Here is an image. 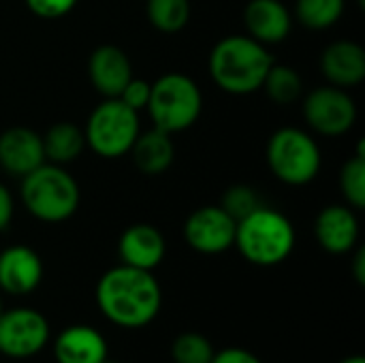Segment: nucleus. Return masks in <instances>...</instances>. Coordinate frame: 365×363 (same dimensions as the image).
Wrapping results in <instances>:
<instances>
[{
  "label": "nucleus",
  "mask_w": 365,
  "mask_h": 363,
  "mask_svg": "<svg viewBox=\"0 0 365 363\" xmlns=\"http://www.w3.org/2000/svg\"><path fill=\"white\" fill-rule=\"evenodd\" d=\"M101 315L122 329L148 327L163 308V289L154 272L120 263L107 270L96 285Z\"/></svg>",
  "instance_id": "1"
},
{
  "label": "nucleus",
  "mask_w": 365,
  "mask_h": 363,
  "mask_svg": "<svg viewBox=\"0 0 365 363\" xmlns=\"http://www.w3.org/2000/svg\"><path fill=\"white\" fill-rule=\"evenodd\" d=\"M274 64L267 45L246 34L220 39L210 51V75L214 83L229 94H252L261 90L269 66Z\"/></svg>",
  "instance_id": "2"
},
{
  "label": "nucleus",
  "mask_w": 365,
  "mask_h": 363,
  "mask_svg": "<svg viewBox=\"0 0 365 363\" xmlns=\"http://www.w3.org/2000/svg\"><path fill=\"white\" fill-rule=\"evenodd\" d=\"M233 246L248 263L274 267L291 257L295 248V229L282 212L261 205L237 220Z\"/></svg>",
  "instance_id": "3"
},
{
  "label": "nucleus",
  "mask_w": 365,
  "mask_h": 363,
  "mask_svg": "<svg viewBox=\"0 0 365 363\" xmlns=\"http://www.w3.org/2000/svg\"><path fill=\"white\" fill-rule=\"evenodd\" d=\"M79 199V184L62 165L43 163L21 178V201L36 220L64 223L77 212Z\"/></svg>",
  "instance_id": "4"
},
{
  "label": "nucleus",
  "mask_w": 365,
  "mask_h": 363,
  "mask_svg": "<svg viewBox=\"0 0 365 363\" xmlns=\"http://www.w3.org/2000/svg\"><path fill=\"white\" fill-rule=\"evenodd\" d=\"M203 109V94L195 79L184 73H167L150 83V101L145 111L154 128L169 135L190 128Z\"/></svg>",
  "instance_id": "5"
},
{
  "label": "nucleus",
  "mask_w": 365,
  "mask_h": 363,
  "mask_svg": "<svg viewBox=\"0 0 365 363\" xmlns=\"http://www.w3.org/2000/svg\"><path fill=\"white\" fill-rule=\"evenodd\" d=\"M321 163L319 143L302 128H278L267 141V165L272 173L289 186L310 184L319 175Z\"/></svg>",
  "instance_id": "6"
},
{
  "label": "nucleus",
  "mask_w": 365,
  "mask_h": 363,
  "mask_svg": "<svg viewBox=\"0 0 365 363\" xmlns=\"http://www.w3.org/2000/svg\"><path fill=\"white\" fill-rule=\"evenodd\" d=\"M139 133V113L120 98H105L98 103L83 128L86 145L101 158H120L128 154Z\"/></svg>",
  "instance_id": "7"
},
{
  "label": "nucleus",
  "mask_w": 365,
  "mask_h": 363,
  "mask_svg": "<svg viewBox=\"0 0 365 363\" xmlns=\"http://www.w3.org/2000/svg\"><path fill=\"white\" fill-rule=\"evenodd\" d=\"M47 319L34 308H11L0 315V355L6 359L36 357L49 342Z\"/></svg>",
  "instance_id": "8"
},
{
  "label": "nucleus",
  "mask_w": 365,
  "mask_h": 363,
  "mask_svg": "<svg viewBox=\"0 0 365 363\" xmlns=\"http://www.w3.org/2000/svg\"><path fill=\"white\" fill-rule=\"evenodd\" d=\"M304 118L308 126L325 137H340L357 122V105L353 96L338 86H321L304 101Z\"/></svg>",
  "instance_id": "9"
},
{
  "label": "nucleus",
  "mask_w": 365,
  "mask_h": 363,
  "mask_svg": "<svg viewBox=\"0 0 365 363\" xmlns=\"http://www.w3.org/2000/svg\"><path fill=\"white\" fill-rule=\"evenodd\" d=\"M235 220L220 205H203L184 223V240L199 255H222L233 248Z\"/></svg>",
  "instance_id": "10"
},
{
  "label": "nucleus",
  "mask_w": 365,
  "mask_h": 363,
  "mask_svg": "<svg viewBox=\"0 0 365 363\" xmlns=\"http://www.w3.org/2000/svg\"><path fill=\"white\" fill-rule=\"evenodd\" d=\"M43 163L47 160L38 133L26 126H11L0 133V167L6 173L24 178Z\"/></svg>",
  "instance_id": "11"
},
{
  "label": "nucleus",
  "mask_w": 365,
  "mask_h": 363,
  "mask_svg": "<svg viewBox=\"0 0 365 363\" xmlns=\"http://www.w3.org/2000/svg\"><path fill=\"white\" fill-rule=\"evenodd\" d=\"M43 280V261L30 246H9L0 252V291L28 295Z\"/></svg>",
  "instance_id": "12"
},
{
  "label": "nucleus",
  "mask_w": 365,
  "mask_h": 363,
  "mask_svg": "<svg viewBox=\"0 0 365 363\" xmlns=\"http://www.w3.org/2000/svg\"><path fill=\"white\" fill-rule=\"evenodd\" d=\"M314 235L329 255H346L357 246L359 220L349 205H327L314 220Z\"/></svg>",
  "instance_id": "13"
},
{
  "label": "nucleus",
  "mask_w": 365,
  "mask_h": 363,
  "mask_svg": "<svg viewBox=\"0 0 365 363\" xmlns=\"http://www.w3.org/2000/svg\"><path fill=\"white\" fill-rule=\"evenodd\" d=\"M88 75L98 94L105 98H118L124 86L133 79V64L124 49L101 45L90 53Z\"/></svg>",
  "instance_id": "14"
},
{
  "label": "nucleus",
  "mask_w": 365,
  "mask_h": 363,
  "mask_svg": "<svg viewBox=\"0 0 365 363\" xmlns=\"http://www.w3.org/2000/svg\"><path fill=\"white\" fill-rule=\"evenodd\" d=\"M118 255L124 265L154 272L167 255V242L156 227L137 223L120 235Z\"/></svg>",
  "instance_id": "15"
},
{
  "label": "nucleus",
  "mask_w": 365,
  "mask_h": 363,
  "mask_svg": "<svg viewBox=\"0 0 365 363\" xmlns=\"http://www.w3.org/2000/svg\"><path fill=\"white\" fill-rule=\"evenodd\" d=\"M244 26L248 36L255 41L263 45H276L289 36L293 17L282 0H248L244 9Z\"/></svg>",
  "instance_id": "16"
},
{
  "label": "nucleus",
  "mask_w": 365,
  "mask_h": 363,
  "mask_svg": "<svg viewBox=\"0 0 365 363\" xmlns=\"http://www.w3.org/2000/svg\"><path fill=\"white\" fill-rule=\"evenodd\" d=\"M53 357L58 363H103L109 357V344L96 327L71 325L56 336Z\"/></svg>",
  "instance_id": "17"
},
{
  "label": "nucleus",
  "mask_w": 365,
  "mask_h": 363,
  "mask_svg": "<svg viewBox=\"0 0 365 363\" xmlns=\"http://www.w3.org/2000/svg\"><path fill=\"white\" fill-rule=\"evenodd\" d=\"M321 71L331 86H359L365 79V49L355 41H334L321 53Z\"/></svg>",
  "instance_id": "18"
},
{
  "label": "nucleus",
  "mask_w": 365,
  "mask_h": 363,
  "mask_svg": "<svg viewBox=\"0 0 365 363\" xmlns=\"http://www.w3.org/2000/svg\"><path fill=\"white\" fill-rule=\"evenodd\" d=\"M133 163L145 175H163L175 158V143L169 133L160 128H150L139 133L133 148Z\"/></svg>",
  "instance_id": "19"
},
{
  "label": "nucleus",
  "mask_w": 365,
  "mask_h": 363,
  "mask_svg": "<svg viewBox=\"0 0 365 363\" xmlns=\"http://www.w3.org/2000/svg\"><path fill=\"white\" fill-rule=\"evenodd\" d=\"M41 139H43L45 160L53 165H62V167L77 160L86 148L83 128L71 122H56L53 126H49V131Z\"/></svg>",
  "instance_id": "20"
},
{
  "label": "nucleus",
  "mask_w": 365,
  "mask_h": 363,
  "mask_svg": "<svg viewBox=\"0 0 365 363\" xmlns=\"http://www.w3.org/2000/svg\"><path fill=\"white\" fill-rule=\"evenodd\" d=\"M302 77L299 73L289 64L274 62L265 75V81L261 88H265L267 96L278 105H291L302 96Z\"/></svg>",
  "instance_id": "21"
},
{
  "label": "nucleus",
  "mask_w": 365,
  "mask_h": 363,
  "mask_svg": "<svg viewBox=\"0 0 365 363\" xmlns=\"http://www.w3.org/2000/svg\"><path fill=\"white\" fill-rule=\"evenodd\" d=\"M145 13L150 24L165 32H180L190 19V2L188 0H148Z\"/></svg>",
  "instance_id": "22"
},
{
  "label": "nucleus",
  "mask_w": 365,
  "mask_h": 363,
  "mask_svg": "<svg viewBox=\"0 0 365 363\" xmlns=\"http://www.w3.org/2000/svg\"><path fill=\"white\" fill-rule=\"evenodd\" d=\"M344 13V0H297V21L310 30H325L340 21Z\"/></svg>",
  "instance_id": "23"
},
{
  "label": "nucleus",
  "mask_w": 365,
  "mask_h": 363,
  "mask_svg": "<svg viewBox=\"0 0 365 363\" xmlns=\"http://www.w3.org/2000/svg\"><path fill=\"white\" fill-rule=\"evenodd\" d=\"M340 190L349 208L364 210L365 208V154L364 145H359V152L344 163L340 171Z\"/></svg>",
  "instance_id": "24"
},
{
  "label": "nucleus",
  "mask_w": 365,
  "mask_h": 363,
  "mask_svg": "<svg viewBox=\"0 0 365 363\" xmlns=\"http://www.w3.org/2000/svg\"><path fill=\"white\" fill-rule=\"evenodd\" d=\"M216 349L214 344L197 332L180 334L171 344L173 363H212Z\"/></svg>",
  "instance_id": "25"
},
{
  "label": "nucleus",
  "mask_w": 365,
  "mask_h": 363,
  "mask_svg": "<svg viewBox=\"0 0 365 363\" xmlns=\"http://www.w3.org/2000/svg\"><path fill=\"white\" fill-rule=\"evenodd\" d=\"M261 199L259 195L255 193V188L246 186V184H237V186H231L225 190L222 195V201H220V208L237 223L242 220L244 216H248L250 212H255L257 208H261Z\"/></svg>",
  "instance_id": "26"
},
{
  "label": "nucleus",
  "mask_w": 365,
  "mask_h": 363,
  "mask_svg": "<svg viewBox=\"0 0 365 363\" xmlns=\"http://www.w3.org/2000/svg\"><path fill=\"white\" fill-rule=\"evenodd\" d=\"M77 0H26V6L41 19H60L75 9Z\"/></svg>",
  "instance_id": "27"
},
{
  "label": "nucleus",
  "mask_w": 365,
  "mask_h": 363,
  "mask_svg": "<svg viewBox=\"0 0 365 363\" xmlns=\"http://www.w3.org/2000/svg\"><path fill=\"white\" fill-rule=\"evenodd\" d=\"M118 98H120L124 105H128L130 109H135V111L139 113L141 109L148 107V101H150V81H143V79L133 77V79L124 86V90L120 92Z\"/></svg>",
  "instance_id": "28"
},
{
  "label": "nucleus",
  "mask_w": 365,
  "mask_h": 363,
  "mask_svg": "<svg viewBox=\"0 0 365 363\" xmlns=\"http://www.w3.org/2000/svg\"><path fill=\"white\" fill-rule=\"evenodd\" d=\"M212 363H263L255 353L246 351V349H240V347H229V349H222V351H216Z\"/></svg>",
  "instance_id": "29"
},
{
  "label": "nucleus",
  "mask_w": 365,
  "mask_h": 363,
  "mask_svg": "<svg viewBox=\"0 0 365 363\" xmlns=\"http://www.w3.org/2000/svg\"><path fill=\"white\" fill-rule=\"evenodd\" d=\"M13 214H15L13 197H11V193L6 190V186L0 184V231H4V229L11 225Z\"/></svg>",
  "instance_id": "30"
},
{
  "label": "nucleus",
  "mask_w": 365,
  "mask_h": 363,
  "mask_svg": "<svg viewBox=\"0 0 365 363\" xmlns=\"http://www.w3.org/2000/svg\"><path fill=\"white\" fill-rule=\"evenodd\" d=\"M353 276H355L357 285H359V287H364L365 285V250L364 248H359V250L355 252V259H353Z\"/></svg>",
  "instance_id": "31"
},
{
  "label": "nucleus",
  "mask_w": 365,
  "mask_h": 363,
  "mask_svg": "<svg viewBox=\"0 0 365 363\" xmlns=\"http://www.w3.org/2000/svg\"><path fill=\"white\" fill-rule=\"evenodd\" d=\"M340 363H365V359L361 355H353V357H346V359H342Z\"/></svg>",
  "instance_id": "32"
},
{
  "label": "nucleus",
  "mask_w": 365,
  "mask_h": 363,
  "mask_svg": "<svg viewBox=\"0 0 365 363\" xmlns=\"http://www.w3.org/2000/svg\"><path fill=\"white\" fill-rule=\"evenodd\" d=\"M103 363H120V362H113V359H109V357H107V359H105Z\"/></svg>",
  "instance_id": "33"
},
{
  "label": "nucleus",
  "mask_w": 365,
  "mask_h": 363,
  "mask_svg": "<svg viewBox=\"0 0 365 363\" xmlns=\"http://www.w3.org/2000/svg\"><path fill=\"white\" fill-rule=\"evenodd\" d=\"M2 310H4V308H2V297H0V315H2Z\"/></svg>",
  "instance_id": "34"
}]
</instances>
